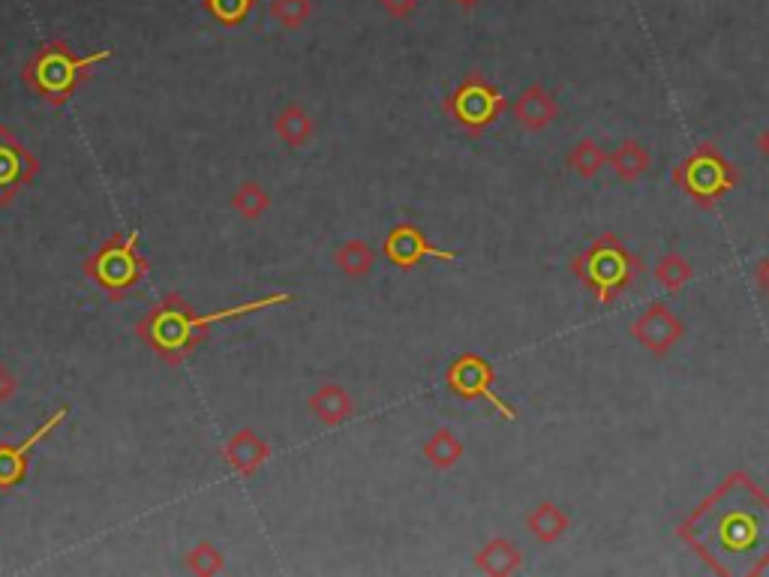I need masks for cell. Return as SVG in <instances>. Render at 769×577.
Wrapping results in <instances>:
<instances>
[{
  "instance_id": "obj_25",
  "label": "cell",
  "mask_w": 769,
  "mask_h": 577,
  "mask_svg": "<svg viewBox=\"0 0 769 577\" xmlns=\"http://www.w3.org/2000/svg\"><path fill=\"white\" fill-rule=\"evenodd\" d=\"M183 566H187V572H190V575L214 577V575H220L223 568H226V556H223V551H220L216 544L199 542L196 547H190V551H187V556H183Z\"/></svg>"
},
{
  "instance_id": "obj_23",
  "label": "cell",
  "mask_w": 769,
  "mask_h": 577,
  "mask_svg": "<svg viewBox=\"0 0 769 577\" xmlns=\"http://www.w3.org/2000/svg\"><path fill=\"white\" fill-rule=\"evenodd\" d=\"M604 163H608V154H604V147L595 145L592 138H580V142H575V147L568 151V169L575 171L577 178H583V181L595 178Z\"/></svg>"
},
{
  "instance_id": "obj_7",
  "label": "cell",
  "mask_w": 769,
  "mask_h": 577,
  "mask_svg": "<svg viewBox=\"0 0 769 577\" xmlns=\"http://www.w3.org/2000/svg\"><path fill=\"white\" fill-rule=\"evenodd\" d=\"M445 114L469 136H481L487 126H493L509 109V100L502 97L493 81H487L478 73H469L445 100Z\"/></svg>"
},
{
  "instance_id": "obj_22",
  "label": "cell",
  "mask_w": 769,
  "mask_h": 577,
  "mask_svg": "<svg viewBox=\"0 0 769 577\" xmlns=\"http://www.w3.org/2000/svg\"><path fill=\"white\" fill-rule=\"evenodd\" d=\"M232 208L247 223H259L261 217L271 211V192L265 190L259 181H244L238 190L232 192Z\"/></svg>"
},
{
  "instance_id": "obj_2",
  "label": "cell",
  "mask_w": 769,
  "mask_h": 577,
  "mask_svg": "<svg viewBox=\"0 0 769 577\" xmlns=\"http://www.w3.org/2000/svg\"><path fill=\"white\" fill-rule=\"evenodd\" d=\"M292 292H271L261 295L256 301H247V304L226 307V310H214V313H199V310H192L190 301H183L181 295H166L159 304L151 307L145 317H142L136 334L166 367H181L192 355V349H196L220 322L253 317V313L271 310V307L292 304Z\"/></svg>"
},
{
  "instance_id": "obj_17",
  "label": "cell",
  "mask_w": 769,
  "mask_h": 577,
  "mask_svg": "<svg viewBox=\"0 0 769 577\" xmlns=\"http://www.w3.org/2000/svg\"><path fill=\"white\" fill-rule=\"evenodd\" d=\"M521 566H523L521 547L511 542V539H490V542H487L484 547L476 554V568L478 572H484V575L505 577V575H514V572H521Z\"/></svg>"
},
{
  "instance_id": "obj_31",
  "label": "cell",
  "mask_w": 769,
  "mask_h": 577,
  "mask_svg": "<svg viewBox=\"0 0 769 577\" xmlns=\"http://www.w3.org/2000/svg\"><path fill=\"white\" fill-rule=\"evenodd\" d=\"M758 147H760V157L769 159V130H764V133H760Z\"/></svg>"
},
{
  "instance_id": "obj_1",
  "label": "cell",
  "mask_w": 769,
  "mask_h": 577,
  "mask_svg": "<svg viewBox=\"0 0 769 577\" xmlns=\"http://www.w3.org/2000/svg\"><path fill=\"white\" fill-rule=\"evenodd\" d=\"M677 535L713 575H764L769 568V493L748 473H731L679 523Z\"/></svg>"
},
{
  "instance_id": "obj_18",
  "label": "cell",
  "mask_w": 769,
  "mask_h": 577,
  "mask_svg": "<svg viewBox=\"0 0 769 577\" xmlns=\"http://www.w3.org/2000/svg\"><path fill=\"white\" fill-rule=\"evenodd\" d=\"M526 530L532 532L535 542L554 544L571 530V518H568L566 511L559 509L556 502H538V506L526 514Z\"/></svg>"
},
{
  "instance_id": "obj_11",
  "label": "cell",
  "mask_w": 769,
  "mask_h": 577,
  "mask_svg": "<svg viewBox=\"0 0 769 577\" xmlns=\"http://www.w3.org/2000/svg\"><path fill=\"white\" fill-rule=\"evenodd\" d=\"M384 259L391 262V265H397V268H403V271H412V268H419L424 259L457 262V253L431 244L427 235H424L415 223H397V226L388 232V238H384Z\"/></svg>"
},
{
  "instance_id": "obj_9",
  "label": "cell",
  "mask_w": 769,
  "mask_h": 577,
  "mask_svg": "<svg viewBox=\"0 0 769 577\" xmlns=\"http://www.w3.org/2000/svg\"><path fill=\"white\" fill-rule=\"evenodd\" d=\"M40 171V159L0 124V208H10Z\"/></svg>"
},
{
  "instance_id": "obj_4",
  "label": "cell",
  "mask_w": 769,
  "mask_h": 577,
  "mask_svg": "<svg viewBox=\"0 0 769 577\" xmlns=\"http://www.w3.org/2000/svg\"><path fill=\"white\" fill-rule=\"evenodd\" d=\"M571 271L599 304L611 307L644 274V262L625 247L623 238H616L613 232H604L580 256H575Z\"/></svg>"
},
{
  "instance_id": "obj_32",
  "label": "cell",
  "mask_w": 769,
  "mask_h": 577,
  "mask_svg": "<svg viewBox=\"0 0 769 577\" xmlns=\"http://www.w3.org/2000/svg\"><path fill=\"white\" fill-rule=\"evenodd\" d=\"M457 7H464V10H472V7H478L481 0H454Z\"/></svg>"
},
{
  "instance_id": "obj_13",
  "label": "cell",
  "mask_w": 769,
  "mask_h": 577,
  "mask_svg": "<svg viewBox=\"0 0 769 577\" xmlns=\"http://www.w3.org/2000/svg\"><path fill=\"white\" fill-rule=\"evenodd\" d=\"M223 461H226L241 478H253L259 473L261 466L271 461V445L261 440L259 433L249 431H235L223 445Z\"/></svg>"
},
{
  "instance_id": "obj_28",
  "label": "cell",
  "mask_w": 769,
  "mask_h": 577,
  "mask_svg": "<svg viewBox=\"0 0 769 577\" xmlns=\"http://www.w3.org/2000/svg\"><path fill=\"white\" fill-rule=\"evenodd\" d=\"M379 7H382L388 19L406 22V19H412V15L419 12L421 0H379Z\"/></svg>"
},
{
  "instance_id": "obj_30",
  "label": "cell",
  "mask_w": 769,
  "mask_h": 577,
  "mask_svg": "<svg viewBox=\"0 0 769 577\" xmlns=\"http://www.w3.org/2000/svg\"><path fill=\"white\" fill-rule=\"evenodd\" d=\"M755 284H758L760 295L769 298V256H764V259L758 262V268H755Z\"/></svg>"
},
{
  "instance_id": "obj_14",
  "label": "cell",
  "mask_w": 769,
  "mask_h": 577,
  "mask_svg": "<svg viewBox=\"0 0 769 577\" xmlns=\"http://www.w3.org/2000/svg\"><path fill=\"white\" fill-rule=\"evenodd\" d=\"M511 112L517 118V124L530 133H542L547 126L554 124L556 114H559V106H556V97L544 85H530L526 91H521V97L511 102Z\"/></svg>"
},
{
  "instance_id": "obj_19",
  "label": "cell",
  "mask_w": 769,
  "mask_h": 577,
  "mask_svg": "<svg viewBox=\"0 0 769 577\" xmlns=\"http://www.w3.org/2000/svg\"><path fill=\"white\" fill-rule=\"evenodd\" d=\"M334 265H337V271L343 274V277H349V280H364V277H370V274H374L376 253L364 238L343 241V244L334 249Z\"/></svg>"
},
{
  "instance_id": "obj_26",
  "label": "cell",
  "mask_w": 769,
  "mask_h": 577,
  "mask_svg": "<svg viewBox=\"0 0 769 577\" xmlns=\"http://www.w3.org/2000/svg\"><path fill=\"white\" fill-rule=\"evenodd\" d=\"M271 19L283 31H301L313 19V0H271Z\"/></svg>"
},
{
  "instance_id": "obj_6",
  "label": "cell",
  "mask_w": 769,
  "mask_h": 577,
  "mask_svg": "<svg viewBox=\"0 0 769 577\" xmlns=\"http://www.w3.org/2000/svg\"><path fill=\"white\" fill-rule=\"evenodd\" d=\"M673 184L698 208H713V204L722 202L727 192L736 190L739 171L718 147L703 142L679 166H673Z\"/></svg>"
},
{
  "instance_id": "obj_8",
  "label": "cell",
  "mask_w": 769,
  "mask_h": 577,
  "mask_svg": "<svg viewBox=\"0 0 769 577\" xmlns=\"http://www.w3.org/2000/svg\"><path fill=\"white\" fill-rule=\"evenodd\" d=\"M445 385H448V391H452L454 397H460L466 403L487 400L505 421L517 419V412L497 395V388H493V385H497V370H493V364L487 362L484 355H476V352L457 355V358L448 364Z\"/></svg>"
},
{
  "instance_id": "obj_24",
  "label": "cell",
  "mask_w": 769,
  "mask_h": 577,
  "mask_svg": "<svg viewBox=\"0 0 769 577\" xmlns=\"http://www.w3.org/2000/svg\"><path fill=\"white\" fill-rule=\"evenodd\" d=\"M691 277H694V268H691L689 259L679 256V253H665V256L656 262V280L665 286L668 292H682V289L691 284Z\"/></svg>"
},
{
  "instance_id": "obj_5",
  "label": "cell",
  "mask_w": 769,
  "mask_h": 577,
  "mask_svg": "<svg viewBox=\"0 0 769 577\" xmlns=\"http://www.w3.org/2000/svg\"><path fill=\"white\" fill-rule=\"evenodd\" d=\"M147 268L151 262L138 253V229L118 232L109 241H102V247L81 262L85 277H91L109 301L133 298L138 284L147 277Z\"/></svg>"
},
{
  "instance_id": "obj_3",
  "label": "cell",
  "mask_w": 769,
  "mask_h": 577,
  "mask_svg": "<svg viewBox=\"0 0 769 577\" xmlns=\"http://www.w3.org/2000/svg\"><path fill=\"white\" fill-rule=\"evenodd\" d=\"M109 57H112V48H100V52L79 57L73 55V48L64 40H52L27 57L22 79L34 97H40L48 106H64L73 93L79 91L81 81L91 76V69Z\"/></svg>"
},
{
  "instance_id": "obj_29",
  "label": "cell",
  "mask_w": 769,
  "mask_h": 577,
  "mask_svg": "<svg viewBox=\"0 0 769 577\" xmlns=\"http://www.w3.org/2000/svg\"><path fill=\"white\" fill-rule=\"evenodd\" d=\"M15 395H19V376L12 374L10 367L0 362V407L10 403Z\"/></svg>"
},
{
  "instance_id": "obj_16",
  "label": "cell",
  "mask_w": 769,
  "mask_h": 577,
  "mask_svg": "<svg viewBox=\"0 0 769 577\" xmlns=\"http://www.w3.org/2000/svg\"><path fill=\"white\" fill-rule=\"evenodd\" d=\"M274 133L280 136V142L286 147L301 151L316 136V124H313V118H310V112H307L301 102H289L283 112L274 118Z\"/></svg>"
},
{
  "instance_id": "obj_10",
  "label": "cell",
  "mask_w": 769,
  "mask_h": 577,
  "mask_svg": "<svg viewBox=\"0 0 769 577\" xmlns=\"http://www.w3.org/2000/svg\"><path fill=\"white\" fill-rule=\"evenodd\" d=\"M628 331H632V337L637 340L649 355L665 358V355L677 346L679 340L686 337V322H682L668 304L656 301V304H649L640 317L634 319Z\"/></svg>"
},
{
  "instance_id": "obj_15",
  "label": "cell",
  "mask_w": 769,
  "mask_h": 577,
  "mask_svg": "<svg viewBox=\"0 0 769 577\" xmlns=\"http://www.w3.org/2000/svg\"><path fill=\"white\" fill-rule=\"evenodd\" d=\"M307 409H310V415H313L322 428H339V424H346V421L355 415V400H352V395L343 385L325 382L319 385L316 391L310 395Z\"/></svg>"
},
{
  "instance_id": "obj_27",
  "label": "cell",
  "mask_w": 769,
  "mask_h": 577,
  "mask_svg": "<svg viewBox=\"0 0 769 577\" xmlns=\"http://www.w3.org/2000/svg\"><path fill=\"white\" fill-rule=\"evenodd\" d=\"M202 7L214 22L226 24V27H238L249 19L256 0H202Z\"/></svg>"
},
{
  "instance_id": "obj_21",
  "label": "cell",
  "mask_w": 769,
  "mask_h": 577,
  "mask_svg": "<svg viewBox=\"0 0 769 577\" xmlns=\"http://www.w3.org/2000/svg\"><path fill=\"white\" fill-rule=\"evenodd\" d=\"M424 461L433 466V469H452V466H457L460 461H464V442H460V436L454 431H448V428H442V431H436L433 436H427V442H424Z\"/></svg>"
},
{
  "instance_id": "obj_20",
  "label": "cell",
  "mask_w": 769,
  "mask_h": 577,
  "mask_svg": "<svg viewBox=\"0 0 769 577\" xmlns=\"http://www.w3.org/2000/svg\"><path fill=\"white\" fill-rule=\"evenodd\" d=\"M608 163L613 166V171H616V178H620V181L634 184L644 178L653 159H649L646 147L640 145L637 138H625V142H620V147L613 151L611 157H608Z\"/></svg>"
},
{
  "instance_id": "obj_12",
  "label": "cell",
  "mask_w": 769,
  "mask_h": 577,
  "mask_svg": "<svg viewBox=\"0 0 769 577\" xmlns=\"http://www.w3.org/2000/svg\"><path fill=\"white\" fill-rule=\"evenodd\" d=\"M69 409L60 407L55 409L52 415H48L40 428H36L31 436L24 442H19V445H10V442H0V490H12V487H19L27 478V469H31V461H27V454H31V448L34 445H40V442L46 440V436H52V433L67 421Z\"/></svg>"
}]
</instances>
